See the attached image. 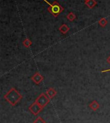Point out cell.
<instances>
[{"label": "cell", "mask_w": 110, "mask_h": 123, "mask_svg": "<svg viewBox=\"0 0 110 123\" xmlns=\"http://www.w3.org/2000/svg\"><path fill=\"white\" fill-rule=\"evenodd\" d=\"M43 1L45 3H46L47 4L49 5V7L47 8L48 12H50L51 14H52L54 17H55V18L58 16L64 10L62 6H61L59 4L57 1H54V3L52 4H51L46 0H43Z\"/></svg>", "instance_id": "obj_2"}, {"label": "cell", "mask_w": 110, "mask_h": 123, "mask_svg": "<svg viewBox=\"0 0 110 123\" xmlns=\"http://www.w3.org/2000/svg\"><path fill=\"white\" fill-rule=\"evenodd\" d=\"M66 18L68 19L70 21H74L76 19V16L73 12H70L68 14V16H66Z\"/></svg>", "instance_id": "obj_11"}, {"label": "cell", "mask_w": 110, "mask_h": 123, "mask_svg": "<svg viewBox=\"0 0 110 123\" xmlns=\"http://www.w3.org/2000/svg\"><path fill=\"white\" fill-rule=\"evenodd\" d=\"M59 30L60 31L61 33H62V34H66L68 32V31L70 30L69 26L66 24H62L61 26L59 28Z\"/></svg>", "instance_id": "obj_8"}, {"label": "cell", "mask_w": 110, "mask_h": 123, "mask_svg": "<svg viewBox=\"0 0 110 123\" xmlns=\"http://www.w3.org/2000/svg\"><path fill=\"white\" fill-rule=\"evenodd\" d=\"M4 99L11 106H14L23 99V95L15 88H12L4 95Z\"/></svg>", "instance_id": "obj_1"}, {"label": "cell", "mask_w": 110, "mask_h": 123, "mask_svg": "<svg viewBox=\"0 0 110 123\" xmlns=\"http://www.w3.org/2000/svg\"><path fill=\"white\" fill-rule=\"evenodd\" d=\"M98 24L100 25L102 27H104V26H106V25L108 24V21L105 18H102L98 21Z\"/></svg>", "instance_id": "obj_12"}, {"label": "cell", "mask_w": 110, "mask_h": 123, "mask_svg": "<svg viewBox=\"0 0 110 123\" xmlns=\"http://www.w3.org/2000/svg\"><path fill=\"white\" fill-rule=\"evenodd\" d=\"M50 99L48 95H46L44 93H42L37 97L35 102H36L39 105H40L41 106L44 108L50 103Z\"/></svg>", "instance_id": "obj_3"}, {"label": "cell", "mask_w": 110, "mask_h": 123, "mask_svg": "<svg viewBox=\"0 0 110 123\" xmlns=\"http://www.w3.org/2000/svg\"><path fill=\"white\" fill-rule=\"evenodd\" d=\"M46 93L50 99H53L57 95V91L54 88H49L46 90Z\"/></svg>", "instance_id": "obj_6"}, {"label": "cell", "mask_w": 110, "mask_h": 123, "mask_svg": "<svg viewBox=\"0 0 110 123\" xmlns=\"http://www.w3.org/2000/svg\"><path fill=\"white\" fill-rule=\"evenodd\" d=\"M110 72V69H108V70H102L101 72L104 73V72Z\"/></svg>", "instance_id": "obj_15"}, {"label": "cell", "mask_w": 110, "mask_h": 123, "mask_svg": "<svg viewBox=\"0 0 110 123\" xmlns=\"http://www.w3.org/2000/svg\"><path fill=\"white\" fill-rule=\"evenodd\" d=\"M43 109V108H42V107L40 105H39L36 102H34V103H32V105H30V106H29V108H28L29 111H30L33 115H35V116L38 115L39 113L42 111Z\"/></svg>", "instance_id": "obj_4"}, {"label": "cell", "mask_w": 110, "mask_h": 123, "mask_svg": "<svg viewBox=\"0 0 110 123\" xmlns=\"http://www.w3.org/2000/svg\"><path fill=\"white\" fill-rule=\"evenodd\" d=\"M34 123H46V122L41 117H37L34 121Z\"/></svg>", "instance_id": "obj_13"}, {"label": "cell", "mask_w": 110, "mask_h": 123, "mask_svg": "<svg viewBox=\"0 0 110 123\" xmlns=\"http://www.w3.org/2000/svg\"><path fill=\"white\" fill-rule=\"evenodd\" d=\"M32 41L29 39H25L23 41V44L24 45V47L26 48H30L32 45Z\"/></svg>", "instance_id": "obj_10"}, {"label": "cell", "mask_w": 110, "mask_h": 123, "mask_svg": "<svg viewBox=\"0 0 110 123\" xmlns=\"http://www.w3.org/2000/svg\"><path fill=\"white\" fill-rule=\"evenodd\" d=\"M89 108L93 111H96L97 110L100 108V105L97 101H93L92 103L89 105Z\"/></svg>", "instance_id": "obj_7"}, {"label": "cell", "mask_w": 110, "mask_h": 123, "mask_svg": "<svg viewBox=\"0 0 110 123\" xmlns=\"http://www.w3.org/2000/svg\"><path fill=\"white\" fill-rule=\"evenodd\" d=\"M85 1H89V0H84Z\"/></svg>", "instance_id": "obj_16"}, {"label": "cell", "mask_w": 110, "mask_h": 123, "mask_svg": "<svg viewBox=\"0 0 110 123\" xmlns=\"http://www.w3.org/2000/svg\"><path fill=\"white\" fill-rule=\"evenodd\" d=\"M31 79L34 81L36 85H38L44 80V77L41 74H40V73L37 72L34 74V75H32Z\"/></svg>", "instance_id": "obj_5"}, {"label": "cell", "mask_w": 110, "mask_h": 123, "mask_svg": "<svg viewBox=\"0 0 110 123\" xmlns=\"http://www.w3.org/2000/svg\"><path fill=\"white\" fill-rule=\"evenodd\" d=\"M107 62H108V63H109L110 65V56L108 57V58H107Z\"/></svg>", "instance_id": "obj_14"}, {"label": "cell", "mask_w": 110, "mask_h": 123, "mask_svg": "<svg viewBox=\"0 0 110 123\" xmlns=\"http://www.w3.org/2000/svg\"><path fill=\"white\" fill-rule=\"evenodd\" d=\"M85 4L88 8H93L97 5V1L95 0H89L88 1H85Z\"/></svg>", "instance_id": "obj_9"}]
</instances>
